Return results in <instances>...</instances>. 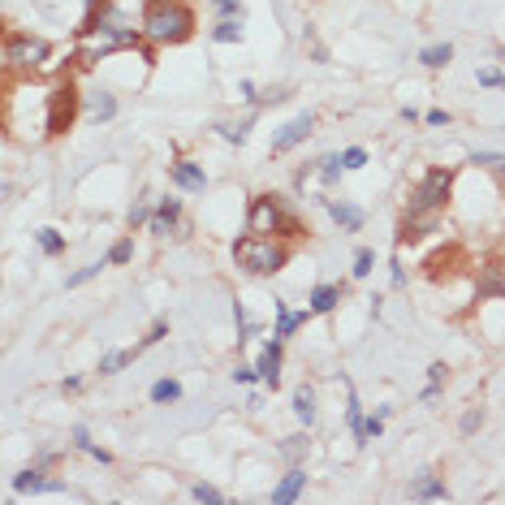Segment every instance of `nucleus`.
Wrapping results in <instances>:
<instances>
[{
	"label": "nucleus",
	"mask_w": 505,
	"mask_h": 505,
	"mask_svg": "<svg viewBox=\"0 0 505 505\" xmlns=\"http://www.w3.org/2000/svg\"><path fill=\"white\" fill-rule=\"evenodd\" d=\"M449 186H454V173L449 168H432V173L419 182L415 199H411V216H436L449 199Z\"/></svg>",
	"instance_id": "3"
},
{
	"label": "nucleus",
	"mask_w": 505,
	"mask_h": 505,
	"mask_svg": "<svg viewBox=\"0 0 505 505\" xmlns=\"http://www.w3.org/2000/svg\"><path fill=\"white\" fill-rule=\"evenodd\" d=\"M501 160H505L501 151H475V156H471V164H492V168H496Z\"/></svg>",
	"instance_id": "37"
},
{
	"label": "nucleus",
	"mask_w": 505,
	"mask_h": 505,
	"mask_svg": "<svg viewBox=\"0 0 505 505\" xmlns=\"http://www.w3.org/2000/svg\"><path fill=\"white\" fill-rule=\"evenodd\" d=\"M281 458H290V462H303V458H307V436H290L286 445H281Z\"/></svg>",
	"instance_id": "24"
},
{
	"label": "nucleus",
	"mask_w": 505,
	"mask_h": 505,
	"mask_svg": "<svg viewBox=\"0 0 505 505\" xmlns=\"http://www.w3.org/2000/svg\"><path fill=\"white\" fill-rule=\"evenodd\" d=\"M449 492H445V484L432 475V471H423L415 484H411V501H445Z\"/></svg>",
	"instance_id": "11"
},
{
	"label": "nucleus",
	"mask_w": 505,
	"mask_h": 505,
	"mask_svg": "<svg viewBox=\"0 0 505 505\" xmlns=\"http://www.w3.org/2000/svg\"><path fill=\"white\" fill-rule=\"evenodd\" d=\"M492 294L505 298V272H501V264H488L484 268V281H479V298H492Z\"/></svg>",
	"instance_id": "15"
},
{
	"label": "nucleus",
	"mask_w": 505,
	"mask_h": 505,
	"mask_svg": "<svg viewBox=\"0 0 505 505\" xmlns=\"http://www.w3.org/2000/svg\"><path fill=\"white\" fill-rule=\"evenodd\" d=\"M328 212H332V220L337 224H342V229H359V224H363V212L359 207H350V203H337V199H328Z\"/></svg>",
	"instance_id": "14"
},
{
	"label": "nucleus",
	"mask_w": 505,
	"mask_h": 505,
	"mask_svg": "<svg viewBox=\"0 0 505 505\" xmlns=\"http://www.w3.org/2000/svg\"><path fill=\"white\" fill-rule=\"evenodd\" d=\"M255 376H259V371H255V367H238V371H234V380H238V384H251V380H255Z\"/></svg>",
	"instance_id": "41"
},
{
	"label": "nucleus",
	"mask_w": 505,
	"mask_h": 505,
	"mask_svg": "<svg viewBox=\"0 0 505 505\" xmlns=\"http://www.w3.org/2000/svg\"><path fill=\"white\" fill-rule=\"evenodd\" d=\"M190 26H195V18L182 0H151L143 13V35L151 43H182L190 35Z\"/></svg>",
	"instance_id": "1"
},
{
	"label": "nucleus",
	"mask_w": 505,
	"mask_h": 505,
	"mask_svg": "<svg viewBox=\"0 0 505 505\" xmlns=\"http://www.w3.org/2000/svg\"><path fill=\"white\" fill-rule=\"evenodd\" d=\"M311 126H315V117H311V112H303V117H294L286 130H281L276 139H272V156H286L290 147H298L307 134H311Z\"/></svg>",
	"instance_id": "7"
},
{
	"label": "nucleus",
	"mask_w": 505,
	"mask_h": 505,
	"mask_svg": "<svg viewBox=\"0 0 505 505\" xmlns=\"http://www.w3.org/2000/svg\"><path fill=\"white\" fill-rule=\"evenodd\" d=\"M13 488H18V492H35V488H48V479H43V475L31 467V471H22V475L13 479Z\"/></svg>",
	"instance_id": "26"
},
{
	"label": "nucleus",
	"mask_w": 505,
	"mask_h": 505,
	"mask_svg": "<svg viewBox=\"0 0 505 505\" xmlns=\"http://www.w3.org/2000/svg\"><path fill=\"white\" fill-rule=\"evenodd\" d=\"M342 168H346L342 156H324V160H320V178H324V182H337V178H342Z\"/></svg>",
	"instance_id": "28"
},
{
	"label": "nucleus",
	"mask_w": 505,
	"mask_h": 505,
	"mask_svg": "<svg viewBox=\"0 0 505 505\" xmlns=\"http://www.w3.org/2000/svg\"><path fill=\"white\" fill-rule=\"evenodd\" d=\"M294 415H298V419H303V423H307V428H311V423H315V393H311V389H307V384H303V389H298V393H294Z\"/></svg>",
	"instance_id": "17"
},
{
	"label": "nucleus",
	"mask_w": 505,
	"mask_h": 505,
	"mask_svg": "<svg viewBox=\"0 0 505 505\" xmlns=\"http://www.w3.org/2000/svg\"><path fill=\"white\" fill-rule=\"evenodd\" d=\"M342 164H346V168H363V164H367V151H363V147H346V151H342Z\"/></svg>",
	"instance_id": "30"
},
{
	"label": "nucleus",
	"mask_w": 505,
	"mask_h": 505,
	"mask_svg": "<svg viewBox=\"0 0 505 505\" xmlns=\"http://www.w3.org/2000/svg\"><path fill=\"white\" fill-rule=\"evenodd\" d=\"M445 376H449V367H445V363H432V367H428V380H432L436 389L445 384Z\"/></svg>",
	"instance_id": "40"
},
{
	"label": "nucleus",
	"mask_w": 505,
	"mask_h": 505,
	"mask_svg": "<svg viewBox=\"0 0 505 505\" xmlns=\"http://www.w3.org/2000/svg\"><path fill=\"white\" fill-rule=\"evenodd\" d=\"M475 78H479V87H501V82H505V78H501V70H479Z\"/></svg>",
	"instance_id": "36"
},
{
	"label": "nucleus",
	"mask_w": 505,
	"mask_h": 505,
	"mask_svg": "<svg viewBox=\"0 0 505 505\" xmlns=\"http://www.w3.org/2000/svg\"><path fill=\"white\" fill-rule=\"evenodd\" d=\"M346 419H350V432H354V440H363V411H359V398H354V389H350V406H346Z\"/></svg>",
	"instance_id": "25"
},
{
	"label": "nucleus",
	"mask_w": 505,
	"mask_h": 505,
	"mask_svg": "<svg viewBox=\"0 0 505 505\" xmlns=\"http://www.w3.org/2000/svg\"><path fill=\"white\" fill-rule=\"evenodd\" d=\"M303 484H307V475H303V471L294 467V471H290L286 479H281V484L272 488V501H276V505H286V501H294V496L303 492Z\"/></svg>",
	"instance_id": "12"
},
{
	"label": "nucleus",
	"mask_w": 505,
	"mask_h": 505,
	"mask_svg": "<svg viewBox=\"0 0 505 505\" xmlns=\"http://www.w3.org/2000/svg\"><path fill=\"white\" fill-rule=\"evenodd\" d=\"M91 117L95 121H112V117H117V99H112L108 91H95L91 95Z\"/></svg>",
	"instance_id": "18"
},
{
	"label": "nucleus",
	"mask_w": 505,
	"mask_h": 505,
	"mask_svg": "<svg viewBox=\"0 0 505 505\" xmlns=\"http://www.w3.org/2000/svg\"><path fill=\"white\" fill-rule=\"evenodd\" d=\"M419 61H423L428 70H440V65L454 61V48H449V43H432V48H423V52H419Z\"/></svg>",
	"instance_id": "16"
},
{
	"label": "nucleus",
	"mask_w": 505,
	"mask_h": 505,
	"mask_svg": "<svg viewBox=\"0 0 505 505\" xmlns=\"http://www.w3.org/2000/svg\"><path fill=\"white\" fill-rule=\"evenodd\" d=\"M303 320H307V311H290L286 303H276V332H272V337H281V342H286V337H290Z\"/></svg>",
	"instance_id": "13"
},
{
	"label": "nucleus",
	"mask_w": 505,
	"mask_h": 505,
	"mask_svg": "<svg viewBox=\"0 0 505 505\" xmlns=\"http://www.w3.org/2000/svg\"><path fill=\"white\" fill-rule=\"evenodd\" d=\"M134 354H139V350H112V354H104V359H99V376L121 371L126 363H134Z\"/></svg>",
	"instance_id": "20"
},
{
	"label": "nucleus",
	"mask_w": 505,
	"mask_h": 505,
	"mask_svg": "<svg viewBox=\"0 0 505 505\" xmlns=\"http://www.w3.org/2000/svg\"><path fill=\"white\" fill-rule=\"evenodd\" d=\"M190 496H195V501H207V505H216V501H220V492H216L212 484H195V488H190Z\"/></svg>",
	"instance_id": "34"
},
{
	"label": "nucleus",
	"mask_w": 505,
	"mask_h": 505,
	"mask_svg": "<svg viewBox=\"0 0 505 505\" xmlns=\"http://www.w3.org/2000/svg\"><path fill=\"white\" fill-rule=\"evenodd\" d=\"M168 173H173V182H178L182 190H203V186H207V173H203L195 160H178Z\"/></svg>",
	"instance_id": "9"
},
{
	"label": "nucleus",
	"mask_w": 505,
	"mask_h": 505,
	"mask_svg": "<svg viewBox=\"0 0 505 505\" xmlns=\"http://www.w3.org/2000/svg\"><path fill=\"white\" fill-rule=\"evenodd\" d=\"M238 35H242V18H224V22L212 31V39H216V43H234Z\"/></svg>",
	"instance_id": "23"
},
{
	"label": "nucleus",
	"mask_w": 505,
	"mask_h": 505,
	"mask_svg": "<svg viewBox=\"0 0 505 505\" xmlns=\"http://www.w3.org/2000/svg\"><path fill=\"white\" fill-rule=\"evenodd\" d=\"M337 303H342V290H337V286H320V290L311 294V311H315V315H324V311H332Z\"/></svg>",
	"instance_id": "19"
},
{
	"label": "nucleus",
	"mask_w": 505,
	"mask_h": 505,
	"mask_svg": "<svg viewBox=\"0 0 505 505\" xmlns=\"http://www.w3.org/2000/svg\"><path fill=\"white\" fill-rule=\"evenodd\" d=\"M104 268H108V255H104V259H95V264H87V268H78L74 276H65V290H78V286H82V281H91V276H99Z\"/></svg>",
	"instance_id": "21"
},
{
	"label": "nucleus",
	"mask_w": 505,
	"mask_h": 505,
	"mask_svg": "<svg viewBox=\"0 0 505 505\" xmlns=\"http://www.w3.org/2000/svg\"><path fill=\"white\" fill-rule=\"evenodd\" d=\"M259 380L268 384V389H276L281 384V337H272V342L264 346V354H259Z\"/></svg>",
	"instance_id": "8"
},
{
	"label": "nucleus",
	"mask_w": 505,
	"mask_h": 505,
	"mask_svg": "<svg viewBox=\"0 0 505 505\" xmlns=\"http://www.w3.org/2000/svg\"><path fill=\"white\" fill-rule=\"evenodd\" d=\"M220 134L229 139V143H246V134H251V121H242V126H220Z\"/></svg>",
	"instance_id": "31"
},
{
	"label": "nucleus",
	"mask_w": 505,
	"mask_h": 505,
	"mask_svg": "<svg viewBox=\"0 0 505 505\" xmlns=\"http://www.w3.org/2000/svg\"><path fill=\"white\" fill-rule=\"evenodd\" d=\"M384 415H389V411H376V415H371V419L363 423V440H371V436H380V428H384Z\"/></svg>",
	"instance_id": "33"
},
{
	"label": "nucleus",
	"mask_w": 505,
	"mask_h": 505,
	"mask_svg": "<svg viewBox=\"0 0 505 505\" xmlns=\"http://www.w3.org/2000/svg\"><path fill=\"white\" fill-rule=\"evenodd\" d=\"M371 272V251H359L354 255V276H367Z\"/></svg>",
	"instance_id": "38"
},
{
	"label": "nucleus",
	"mask_w": 505,
	"mask_h": 505,
	"mask_svg": "<svg viewBox=\"0 0 505 505\" xmlns=\"http://www.w3.org/2000/svg\"><path fill=\"white\" fill-rule=\"evenodd\" d=\"M178 216H182V203H178V199H160V207H156V216H151V234L164 238L168 229H173Z\"/></svg>",
	"instance_id": "10"
},
{
	"label": "nucleus",
	"mask_w": 505,
	"mask_h": 505,
	"mask_svg": "<svg viewBox=\"0 0 505 505\" xmlns=\"http://www.w3.org/2000/svg\"><path fill=\"white\" fill-rule=\"evenodd\" d=\"M35 238H39V246H43L48 255H61V251H65V238H61V234H56V229H39Z\"/></svg>",
	"instance_id": "27"
},
{
	"label": "nucleus",
	"mask_w": 505,
	"mask_h": 505,
	"mask_svg": "<svg viewBox=\"0 0 505 505\" xmlns=\"http://www.w3.org/2000/svg\"><path fill=\"white\" fill-rule=\"evenodd\" d=\"M272 229H286V234H298V224L281 212V203L272 195H259L251 203V234H272Z\"/></svg>",
	"instance_id": "4"
},
{
	"label": "nucleus",
	"mask_w": 505,
	"mask_h": 505,
	"mask_svg": "<svg viewBox=\"0 0 505 505\" xmlns=\"http://www.w3.org/2000/svg\"><path fill=\"white\" fill-rule=\"evenodd\" d=\"M479 419H484V411H479V406H471V411L462 415V436H471V432L479 428Z\"/></svg>",
	"instance_id": "35"
},
{
	"label": "nucleus",
	"mask_w": 505,
	"mask_h": 505,
	"mask_svg": "<svg viewBox=\"0 0 505 505\" xmlns=\"http://www.w3.org/2000/svg\"><path fill=\"white\" fill-rule=\"evenodd\" d=\"M216 9H220L224 18H242V5H238V0H216Z\"/></svg>",
	"instance_id": "39"
},
{
	"label": "nucleus",
	"mask_w": 505,
	"mask_h": 505,
	"mask_svg": "<svg viewBox=\"0 0 505 505\" xmlns=\"http://www.w3.org/2000/svg\"><path fill=\"white\" fill-rule=\"evenodd\" d=\"M445 121H449L445 108H432V112H428V126H445Z\"/></svg>",
	"instance_id": "42"
},
{
	"label": "nucleus",
	"mask_w": 505,
	"mask_h": 505,
	"mask_svg": "<svg viewBox=\"0 0 505 505\" xmlns=\"http://www.w3.org/2000/svg\"><path fill=\"white\" fill-rule=\"evenodd\" d=\"M234 259H238V268L251 272V276H272V272L286 268V246L272 242V238L251 234V238L234 242Z\"/></svg>",
	"instance_id": "2"
},
{
	"label": "nucleus",
	"mask_w": 505,
	"mask_h": 505,
	"mask_svg": "<svg viewBox=\"0 0 505 505\" xmlns=\"http://www.w3.org/2000/svg\"><path fill=\"white\" fill-rule=\"evenodd\" d=\"M74 445H78V449H87V445H91V436H87V428H82V423L74 428Z\"/></svg>",
	"instance_id": "43"
},
{
	"label": "nucleus",
	"mask_w": 505,
	"mask_h": 505,
	"mask_svg": "<svg viewBox=\"0 0 505 505\" xmlns=\"http://www.w3.org/2000/svg\"><path fill=\"white\" fill-rule=\"evenodd\" d=\"M143 220H151V203H147V195H143V203L130 207V229H134V224H143Z\"/></svg>",
	"instance_id": "32"
},
{
	"label": "nucleus",
	"mask_w": 505,
	"mask_h": 505,
	"mask_svg": "<svg viewBox=\"0 0 505 505\" xmlns=\"http://www.w3.org/2000/svg\"><path fill=\"white\" fill-rule=\"evenodd\" d=\"M130 255H134V242H130V238H121L117 246H112V251H108V264H126Z\"/></svg>",
	"instance_id": "29"
},
{
	"label": "nucleus",
	"mask_w": 505,
	"mask_h": 505,
	"mask_svg": "<svg viewBox=\"0 0 505 505\" xmlns=\"http://www.w3.org/2000/svg\"><path fill=\"white\" fill-rule=\"evenodd\" d=\"M5 61L9 65H22V70H35L48 61V43L43 39H31V35H9L5 39Z\"/></svg>",
	"instance_id": "5"
},
{
	"label": "nucleus",
	"mask_w": 505,
	"mask_h": 505,
	"mask_svg": "<svg viewBox=\"0 0 505 505\" xmlns=\"http://www.w3.org/2000/svg\"><path fill=\"white\" fill-rule=\"evenodd\" d=\"M74 112H78V91L70 82L56 87L52 91V104H48V134H65L70 121H74Z\"/></svg>",
	"instance_id": "6"
},
{
	"label": "nucleus",
	"mask_w": 505,
	"mask_h": 505,
	"mask_svg": "<svg viewBox=\"0 0 505 505\" xmlns=\"http://www.w3.org/2000/svg\"><path fill=\"white\" fill-rule=\"evenodd\" d=\"M182 398V384L178 380H156L151 384V402H178Z\"/></svg>",
	"instance_id": "22"
}]
</instances>
